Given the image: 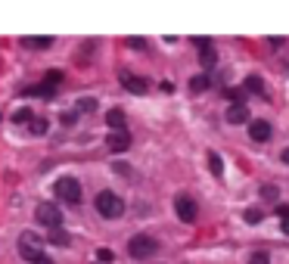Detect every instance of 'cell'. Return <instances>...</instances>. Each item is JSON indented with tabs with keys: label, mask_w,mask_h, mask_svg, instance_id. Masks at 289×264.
I'll return each mask as SVG.
<instances>
[{
	"label": "cell",
	"mask_w": 289,
	"mask_h": 264,
	"mask_svg": "<svg viewBox=\"0 0 289 264\" xmlns=\"http://www.w3.org/2000/svg\"><path fill=\"white\" fill-rule=\"evenodd\" d=\"M47 239H50L53 245H68V242H71V236H68V233L62 230V227H53V233H50Z\"/></svg>",
	"instance_id": "cell-11"
},
{
	"label": "cell",
	"mask_w": 289,
	"mask_h": 264,
	"mask_svg": "<svg viewBox=\"0 0 289 264\" xmlns=\"http://www.w3.org/2000/svg\"><path fill=\"white\" fill-rule=\"evenodd\" d=\"M34 115H31V109H16L13 112V121H19V125H22V121H31Z\"/></svg>",
	"instance_id": "cell-23"
},
{
	"label": "cell",
	"mask_w": 289,
	"mask_h": 264,
	"mask_svg": "<svg viewBox=\"0 0 289 264\" xmlns=\"http://www.w3.org/2000/svg\"><path fill=\"white\" fill-rule=\"evenodd\" d=\"M208 168H211L214 178H221V174H224V162H221L218 152H208Z\"/></svg>",
	"instance_id": "cell-14"
},
{
	"label": "cell",
	"mask_w": 289,
	"mask_h": 264,
	"mask_svg": "<svg viewBox=\"0 0 289 264\" xmlns=\"http://www.w3.org/2000/svg\"><path fill=\"white\" fill-rule=\"evenodd\" d=\"M94 205H97V211H100L103 218H121V215H124V202H121V199L115 196V193H109V190L97 193Z\"/></svg>",
	"instance_id": "cell-2"
},
{
	"label": "cell",
	"mask_w": 289,
	"mask_h": 264,
	"mask_svg": "<svg viewBox=\"0 0 289 264\" xmlns=\"http://www.w3.org/2000/svg\"><path fill=\"white\" fill-rule=\"evenodd\" d=\"M224 97H227V100H233V106H240V103H243V97H246V91H240V87H227Z\"/></svg>",
	"instance_id": "cell-16"
},
{
	"label": "cell",
	"mask_w": 289,
	"mask_h": 264,
	"mask_svg": "<svg viewBox=\"0 0 289 264\" xmlns=\"http://www.w3.org/2000/svg\"><path fill=\"white\" fill-rule=\"evenodd\" d=\"M277 215L280 218H289V205H277Z\"/></svg>",
	"instance_id": "cell-27"
},
{
	"label": "cell",
	"mask_w": 289,
	"mask_h": 264,
	"mask_svg": "<svg viewBox=\"0 0 289 264\" xmlns=\"http://www.w3.org/2000/svg\"><path fill=\"white\" fill-rule=\"evenodd\" d=\"M243 218H246L249 224H261V211H258V208H246Z\"/></svg>",
	"instance_id": "cell-22"
},
{
	"label": "cell",
	"mask_w": 289,
	"mask_h": 264,
	"mask_svg": "<svg viewBox=\"0 0 289 264\" xmlns=\"http://www.w3.org/2000/svg\"><path fill=\"white\" fill-rule=\"evenodd\" d=\"M106 125H109L112 131H124V125H128L124 109H109V112H106Z\"/></svg>",
	"instance_id": "cell-9"
},
{
	"label": "cell",
	"mask_w": 289,
	"mask_h": 264,
	"mask_svg": "<svg viewBox=\"0 0 289 264\" xmlns=\"http://www.w3.org/2000/svg\"><path fill=\"white\" fill-rule=\"evenodd\" d=\"M249 137L255 140V143H267L270 137H274V131H270V121H264V118H255L249 125Z\"/></svg>",
	"instance_id": "cell-6"
},
{
	"label": "cell",
	"mask_w": 289,
	"mask_h": 264,
	"mask_svg": "<svg viewBox=\"0 0 289 264\" xmlns=\"http://www.w3.org/2000/svg\"><path fill=\"white\" fill-rule=\"evenodd\" d=\"M50 44H53V38H25V47H34V50H44Z\"/></svg>",
	"instance_id": "cell-17"
},
{
	"label": "cell",
	"mask_w": 289,
	"mask_h": 264,
	"mask_svg": "<svg viewBox=\"0 0 289 264\" xmlns=\"http://www.w3.org/2000/svg\"><path fill=\"white\" fill-rule=\"evenodd\" d=\"M193 44L199 47V50H208V47H211V41H208V38H193Z\"/></svg>",
	"instance_id": "cell-26"
},
{
	"label": "cell",
	"mask_w": 289,
	"mask_h": 264,
	"mask_svg": "<svg viewBox=\"0 0 289 264\" xmlns=\"http://www.w3.org/2000/svg\"><path fill=\"white\" fill-rule=\"evenodd\" d=\"M190 91H193V94L208 91V75H193V78H190Z\"/></svg>",
	"instance_id": "cell-12"
},
{
	"label": "cell",
	"mask_w": 289,
	"mask_h": 264,
	"mask_svg": "<svg viewBox=\"0 0 289 264\" xmlns=\"http://www.w3.org/2000/svg\"><path fill=\"white\" fill-rule=\"evenodd\" d=\"M53 193H56V199L59 202H68V205H78L81 202V184L75 178H59L56 184H53Z\"/></svg>",
	"instance_id": "cell-3"
},
{
	"label": "cell",
	"mask_w": 289,
	"mask_h": 264,
	"mask_svg": "<svg viewBox=\"0 0 289 264\" xmlns=\"http://www.w3.org/2000/svg\"><path fill=\"white\" fill-rule=\"evenodd\" d=\"M106 143H109L112 152H124V149H131V137H128V131H112L106 137Z\"/></svg>",
	"instance_id": "cell-8"
},
{
	"label": "cell",
	"mask_w": 289,
	"mask_h": 264,
	"mask_svg": "<svg viewBox=\"0 0 289 264\" xmlns=\"http://www.w3.org/2000/svg\"><path fill=\"white\" fill-rule=\"evenodd\" d=\"M97 258H100L103 264H109V261H115V255H112V249H100V252H97Z\"/></svg>",
	"instance_id": "cell-24"
},
{
	"label": "cell",
	"mask_w": 289,
	"mask_h": 264,
	"mask_svg": "<svg viewBox=\"0 0 289 264\" xmlns=\"http://www.w3.org/2000/svg\"><path fill=\"white\" fill-rule=\"evenodd\" d=\"M121 84H124V91H131V94H147V78H137V75H131V72H121Z\"/></svg>",
	"instance_id": "cell-7"
},
{
	"label": "cell",
	"mask_w": 289,
	"mask_h": 264,
	"mask_svg": "<svg viewBox=\"0 0 289 264\" xmlns=\"http://www.w3.org/2000/svg\"><path fill=\"white\" fill-rule=\"evenodd\" d=\"M34 218H38L41 224H47V227H62V211L53 202H41L38 208H34Z\"/></svg>",
	"instance_id": "cell-4"
},
{
	"label": "cell",
	"mask_w": 289,
	"mask_h": 264,
	"mask_svg": "<svg viewBox=\"0 0 289 264\" xmlns=\"http://www.w3.org/2000/svg\"><path fill=\"white\" fill-rule=\"evenodd\" d=\"M227 121H230V125H246V121H249V109H246V103L230 106V109H227Z\"/></svg>",
	"instance_id": "cell-10"
},
{
	"label": "cell",
	"mask_w": 289,
	"mask_h": 264,
	"mask_svg": "<svg viewBox=\"0 0 289 264\" xmlns=\"http://www.w3.org/2000/svg\"><path fill=\"white\" fill-rule=\"evenodd\" d=\"M28 131H31V134H38V137H41V134H47V118H31V121H28Z\"/></svg>",
	"instance_id": "cell-15"
},
{
	"label": "cell",
	"mask_w": 289,
	"mask_h": 264,
	"mask_svg": "<svg viewBox=\"0 0 289 264\" xmlns=\"http://www.w3.org/2000/svg\"><path fill=\"white\" fill-rule=\"evenodd\" d=\"M280 158H283V162H286V165H289V146H286V149H283V155H280Z\"/></svg>",
	"instance_id": "cell-29"
},
{
	"label": "cell",
	"mask_w": 289,
	"mask_h": 264,
	"mask_svg": "<svg viewBox=\"0 0 289 264\" xmlns=\"http://www.w3.org/2000/svg\"><path fill=\"white\" fill-rule=\"evenodd\" d=\"M283 233L289 236V218H283Z\"/></svg>",
	"instance_id": "cell-28"
},
{
	"label": "cell",
	"mask_w": 289,
	"mask_h": 264,
	"mask_svg": "<svg viewBox=\"0 0 289 264\" xmlns=\"http://www.w3.org/2000/svg\"><path fill=\"white\" fill-rule=\"evenodd\" d=\"M97 109V100L94 97H81L78 100V112H94Z\"/></svg>",
	"instance_id": "cell-18"
},
{
	"label": "cell",
	"mask_w": 289,
	"mask_h": 264,
	"mask_svg": "<svg viewBox=\"0 0 289 264\" xmlns=\"http://www.w3.org/2000/svg\"><path fill=\"white\" fill-rule=\"evenodd\" d=\"M246 91H249V94H258V97H261V94H264V81H261L258 75H249V78H246Z\"/></svg>",
	"instance_id": "cell-13"
},
{
	"label": "cell",
	"mask_w": 289,
	"mask_h": 264,
	"mask_svg": "<svg viewBox=\"0 0 289 264\" xmlns=\"http://www.w3.org/2000/svg\"><path fill=\"white\" fill-rule=\"evenodd\" d=\"M261 196H264V199H270V202H274V199L280 196V190H277L274 184H264V187H261Z\"/></svg>",
	"instance_id": "cell-20"
},
{
	"label": "cell",
	"mask_w": 289,
	"mask_h": 264,
	"mask_svg": "<svg viewBox=\"0 0 289 264\" xmlns=\"http://www.w3.org/2000/svg\"><path fill=\"white\" fill-rule=\"evenodd\" d=\"M249 264H270V255L258 249V252H252V255H249Z\"/></svg>",
	"instance_id": "cell-19"
},
{
	"label": "cell",
	"mask_w": 289,
	"mask_h": 264,
	"mask_svg": "<svg viewBox=\"0 0 289 264\" xmlns=\"http://www.w3.org/2000/svg\"><path fill=\"white\" fill-rule=\"evenodd\" d=\"M128 47H131V50H143V47H147V41H143V38H131Z\"/></svg>",
	"instance_id": "cell-25"
},
{
	"label": "cell",
	"mask_w": 289,
	"mask_h": 264,
	"mask_svg": "<svg viewBox=\"0 0 289 264\" xmlns=\"http://www.w3.org/2000/svg\"><path fill=\"white\" fill-rule=\"evenodd\" d=\"M214 62H218V56H214V47H208V50H202V65H205V68H211Z\"/></svg>",
	"instance_id": "cell-21"
},
{
	"label": "cell",
	"mask_w": 289,
	"mask_h": 264,
	"mask_svg": "<svg viewBox=\"0 0 289 264\" xmlns=\"http://www.w3.org/2000/svg\"><path fill=\"white\" fill-rule=\"evenodd\" d=\"M128 252H131V258H137V261H147V258H153V255L159 252V242H156V236H150V233H137V236L128 242Z\"/></svg>",
	"instance_id": "cell-1"
},
{
	"label": "cell",
	"mask_w": 289,
	"mask_h": 264,
	"mask_svg": "<svg viewBox=\"0 0 289 264\" xmlns=\"http://www.w3.org/2000/svg\"><path fill=\"white\" fill-rule=\"evenodd\" d=\"M174 211H177V218L184 221V224H193L196 215H199V208H196V202L190 196H177L174 199Z\"/></svg>",
	"instance_id": "cell-5"
}]
</instances>
